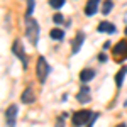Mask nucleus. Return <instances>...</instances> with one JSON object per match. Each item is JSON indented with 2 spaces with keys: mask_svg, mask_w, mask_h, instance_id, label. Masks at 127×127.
Segmentation results:
<instances>
[{
  "mask_svg": "<svg viewBox=\"0 0 127 127\" xmlns=\"http://www.w3.org/2000/svg\"><path fill=\"white\" fill-rule=\"evenodd\" d=\"M126 36H127V29H126Z\"/></svg>",
  "mask_w": 127,
  "mask_h": 127,
  "instance_id": "nucleus-23",
  "label": "nucleus"
},
{
  "mask_svg": "<svg viewBox=\"0 0 127 127\" xmlns=\"http://www.w3.org/2000/svg\"><path fill=\"white\" fill-rule=\"evenodd\" d=\"M26 37L36 46L39 41V24L32 17H26Z\"/></svg>",
  "mask_w": 127,
  "mask_h": 127,
  "instance_id": "nucleus-1",
  "label": "nucleus"
},
{
  "mask_svg": "<svg viewBox=\"0 0 127 127\" xmlns=\"http://www.w3.org/2000/svg\"><path fill=\"white\" fill-rule=\"evenodd\" d=\"M114 7V3H112V0H105L103 2V9H102V14H108L110 10Z\"/></svg>",
  "mask_w": 127,
  "mask_h": 127,
  "instance_id": "nucleus-16",
  "label": "nucleus"
},
{
  "mask_svg": "<svg viewBox=\"0 0 127 127\" xmlns=\"http://www.w3.org/2000/svg\"><path fill=\"white\" fill-rule=\"evenodd\" d=\"M83 41H85V34L80 32L78 36H76V39H75V42H73V54H76V53L80 51L81 44H83Z\"/></svg>",
  "mask_w": 127,
  "mask_h": 127,
  "instance_id": "nucleus-13",
  "label": "nucleus"
},
{
  "mask_svg": "<svg viewBox=\"0 0 127 127\" xmlns=\"http://www.w3.org/2000/svg\"><path fill=\"white\" fill-rule=\"evenodd\" d=\"M90 88L88 87H81L78 92V95H76V100H78L80 103H88L90 102Z\"/></svg>",
  "mask_w": 127,
  "mask_h": 127,
  "instance_id": "nucleus-8",
  "label": "nucleus"
},
{
  "mask_svg": "<svg viewBox=\"0 0 127 127\" xmlns=\"http://www.w3.org/2000/svg\"><path fill=\"white\" fill-rule=\"evenodd\" d=\"M93 114L90 110H80V112H75L73 114V126L75 127H83L88 126V119L92 117Z\"/></svg>",
  "mask_w": 127,
  "mask_h": 127,
  "instance_id": "nucleus-3",
  "label": "nucleus"
},
{
  "mask_svg": "<svg viewBox=\"0 0 127 127\" xmlns=\"http://www.w3.org/2000/svg\"><path fill=\"white\" fill-rule=\"evenodd\" d=\"M17 114H19L17 105H10V107L5 110V124H7V127H15V122H17Z\"/></svg>",
  "mask_w": 127,
  "mask_h": 127,
  "instance_id": "nucleus-4",
  "label": "nucleus"
},
{
  "mask_svg": "<svg viewBox=\"0 0 127 127\" xmlns=\"http://www.w3.org/2000/svg\"><path fill=\"white\" fill-rule=\"evenodd\" d=\"M36 73H37V80H39L41 83H44V81H46V76H48V73H49V64H48V61L42 58V56L37 58Z\"/></svg>",
  "mask_w": 127,
  "mask_h": 127,
  "instance_id": "nucleus-2",
  "label": "nucleus"
},
{
  "mask_svg": "<svg viewBox=\"0 0 127 127\" xmlns=\"http://www.w3.org/2000/svg\"><path fill=\"white\" fill-rule=\"evenodd\" d=\"M12 51H14V54H15L20 61H22L24 68H27V58H26V54H24V46H22L20 39H15V41H14V44H12Z\"/></svg>",
  "mask_w": 127,
  "mask_h": 127,
  "instance_id": "nucleus-5",
  "label": "nucleus"
},
{
  "mask_svg": "<svg viewBox=\"0 0 127 127\" xmlns=\"http://www.w3.org/2000/svg\"><path fill=\"white\" fill-rule=\"evenodd\" d=\"M53 20H54L56 24H63V15H61V14H54Z\"/></svg>",
  "mask_w": 127,
  "mask_h": 127,
  "instance_id": "nucleus-18",
  "label": "nucleus"
},
{
  "mask_svg": "<svg viewBox=\"0 0 127 127\" xmlns=\"http://www.w3.org/2000/svg\"><path fill=\"white\" fill-rule=\"evenodd\" d=\"M98 119V114H93L92 115V119H90V122H88V127H93V124H95V120Z\"/></svg>",
  "mask_w": 127,
  "mask_h": 127,
  "instance_id": "nucleus-19",
  "label": "nucleus"
},
{
  "mask_svg": "<svg viewBox=\"0 0 127 127\" xmlns=\"http://www.w3.org/2000/svg\"><path fill=\"white\" fill-rule=\"evenodd\" d=\"M115 31H117V27H115V26H114L112 22H107V20H105V22H100V24H98V32H107V34H114Z\"/></svg>",
  "mask_w": 127,
  "mask_h": 127,
  "instance_id": "nucleus-9",
  "label": "nucleus"
},
{
  "mask_svg": "<svg viewBox=\"0 0 127 127\" xmlns=\"http://www.w3.org/2000/svg\"><path fill=\"white\" fill-rule=\"evenodd\" d=\"M49 5L53 9H61L64 5V0H49Z\"/></svg>",
  "mask_w": 127,
  "mask_h": 127,
  "instance_id": "nucleus-17",
  "label": "nucleus"
},
{
  "mask_svg": "<svg viewBox=\"0 0 127 127\" xmlns=\"http://www.w3.org/2000/svg\"><path fill=\"white\" fill-rule=\"evenodd\" d=\"M34 5H36V2H34V0H27V12H26V17H32Z\"/></svg>",
  "mask_w": 127,
  "mask_h": 127,
  "instance_id": "nucleus-15",
  "label": "nucleus"
},
{
  "mask_svg": "<svg viewBox=\"0 0 127 127\" xmlns=\"http://www.w3.org/2000/svg\"><path fill=\"white\" fill-rule=\"evenodd\" d=\"M117 127H126V124H119V126Z\"/></svg>",
  "mask_w": 127,
  "mask_h": 127,
  "instance_id": "nucleus-22",
  "label": "nucleus"
},
{
  "mask_svg": "<svg viewBox=\"0 0 127 127\" xmlns=\"http://www.w3.org/2000/svg\"><path fill=\"white\" fill-rule=\"evenodd\" d=\"M98 61H107V56H105V54H103V53H102V54H100V56H98Z\"/></svg>",
  "mask_w": 127,
  "mask_h": 127,
  "instance_id": "nucleus-20",
  "label": "nucleus"
},
{
  "mask_svg": "<svg viewBox=\"0 0 127 127\" xmlns=\"http://www.w3.org/2000/svg\"><path fill=\"white\" fill-rule=\"evenodd\" d=\"M49 36L53 37V39H56V41H61V39H64V32L59 29V27H54V29H51V32H49Z\"/></svg>",
  "mask_w": 127,
  "mask_h": 127,
  "instance_id": "nucleus-14",
  "label": "nucleus"
},
{
  "mask_svg": "<svg viewBox=\"0 0 127 127\" xmlns=\"http://www.w3.org/2000/svg\"><path fill=\"white\" fill-rule=\"evenodd\" d=\"M34 90L31 87H27L26 90H24V93H22V97H20V100H22V103H32L34 102Z\"/></svg>",
  "mask_w": 127,
  "mask_h": 127,
  "instance_id": "nucleus-10",
  "label": "nucleus"
},
{
  "mask_svg": "<svg viewBox=\"0 0 127 127\" xmlns=\"http://www.w3.org/2000/svg\"><path fill=\"white\" fill-rule=\"evenodd\" d=\"M126 75H127V66H122L117 71V75H115V85H117V88H122V83H124Z\"/></svg>",
  "mask_w": 127,
  "mask_h": 127,
  "instance_id": "nucleus-11",
  "label": "nucleus"
},
{
  "mask_svg": "<svg viewBox=\"0 0 127 127\" xmlns=\"http://www.w3.org/2000/svg\"><path fill=\"white\" fill-rule=\"evenodd\" d=\"M114 56H115L119 61H122V59L127 58V41H119L117 44H115V48H114Z\"/></svg>",
  "mask_w": 127,
  "mask_h": 127,
  "instance_id": "nucleus-6",
  "label": "nucleus"
},
{
  "mask_svg": "<svg viewBox=\"0 0 127 127\" xmlns=\"http://www.w3.org/2000/svg\"><path fill=\"white\" fill-rule=\"evenodd\" d=\"M56 127H64V122H63V119H59L58 124H56Z\"/></svg>",
  "mask_w": 127,
  "mask_h": 127,
  "instance_id": "nucleus-21",
  "label": "nucleus"
},
{
  "mask_svg": "<svg viewBox=\"0 0 127 127\" xmlns=\"http://www.w3.org/2000/svg\"><path fill=\"white\" fill-rule=\"evenodd\" d=\"M98 3H100V0H88L87 2V5H85V14H87L88 17H92V15L97 14Z\"/></svg>",
  "mask_w": 127,
  "mask_h": 127,
  "instance_id": "nucleus-7",
  "label": "nucleus"
},
{
  "mask_svg": "<svg viewBox=\"0 0 127 127\" xmlns=\"http://www.w3.org/2000/svg\"><path fill=\"white\" fill-rule=\"evenodd\" d=\"M93 76H95V71L90 69V68H87V69H83V71L80 73V81H81V83H88Z\"/></svg>",
  "mask_w": 127,
  "mask_h": 127,
  "instance_id": "nucleus-12",
  "label": "nucleus"
}]
</instances>
